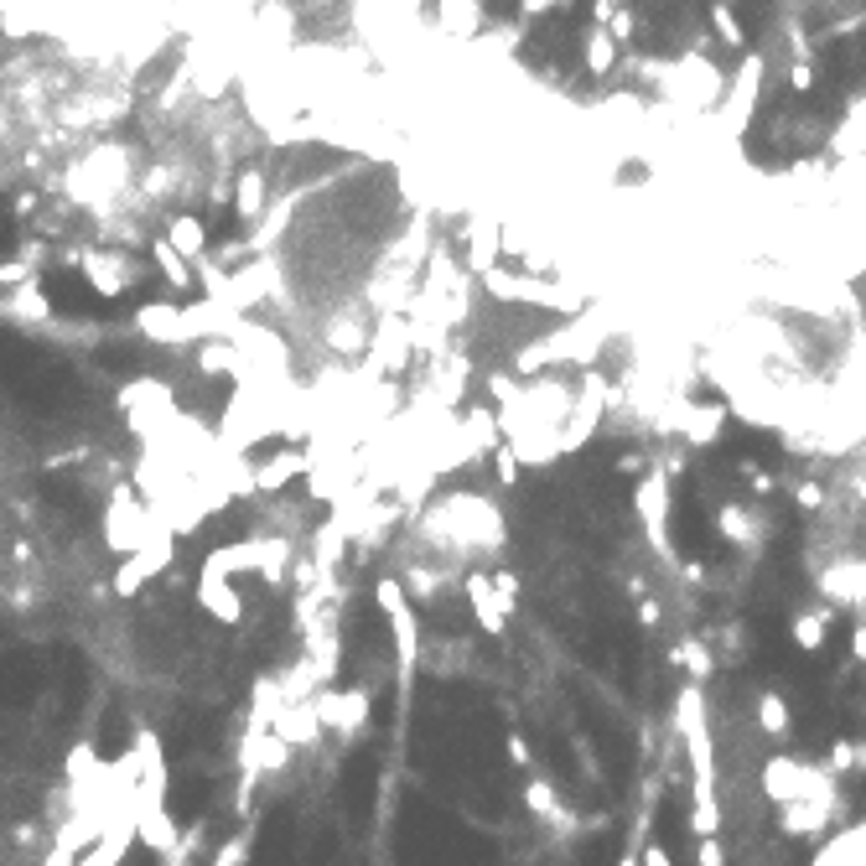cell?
Segmentation results:
<instances>
[{"label":"cell","instance_id":"1","mask_svg":"<svg viewBox=\"0 0 866 866\" xmlns=\"http://www.w3.org/2000/svg\"><path fill=\"white\" fill-rule=\"evenodd\" d=\"M577 716H581V731H587V742H592V752L602 758V768H608L612 779H629L633 773V737L617 721L608 716V706L602 700H592L587 690L577 696Z\"/></svg>","mask_w":866,"mask_h":866},{"label":"cell","instance_id":"2","mask_svg":"<svg viewBox=\"0 0 866 866\" xmlns=\"http://www.w3.org/2000/svg\"><path fill=\"white\" fill-rule=\"evenodd\" d=\"M669 540H675V550L685 556V561H711L716 556V525L706 519V509H700L696 488H685L675 498V519H669Z\"/></svg>","mask_w":866,"mask_h":866},{"label":"cell","instance_id":"3","mask_svg":"<svg viewBox=\"0 0 866 866\" xmlns=\"http://www.w3.org/2000/svg\"><path fill=\"white\" fill-rule=\"evenodd\" d=\"M617 851H623V841H617V831H608V835H592V841L581 846V866H617Z\"/></svg>","mask_w":866,"mask_h":866}]
</instances>
